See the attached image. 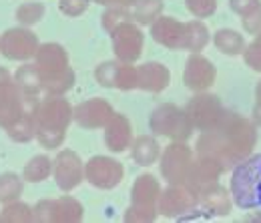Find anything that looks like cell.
<instances>
[{
  "instance_id": "6da1fadb",
  "label": "cell",
  "mask_w": 261,
  "mask_h": 223,
  "mask_svg": "<svg viewBox=\"0 0 261 223\" xmlns=\"http://www.w3.org/2000/svg\"><path fill=\"white\" fill-rule=\"evenodd\" d=\"M255 145L257 125L251 119L225 109L221 121L215 127L201 131L195 143V155L217 161L225 173L245 157H249Z\"/></svg>"
},
{
  "instance_id": "7a4b0ae2",
  "label": "cell",
  "mask_w": 261,
  "mask_h": 223,
  "mask_svg": "<svg viewBox=\"0 0 261 223\" xmlns=\"http://www.w3.org/2000/svg\"><path fill=\"white\" fill-rule=\"evenodd\" d=\"M229 191L233 205L245 211H261V153H251L233 167Z\"/></svg>"
},
{
  "instance_id": "3957f363",
  "label": "cell",
  "mask_w": 261,
  "mask_h": 223,
  "mask_svg": "<svg viewBox=\"0 0 261 223\" xmlns=\"http://www.w3.org/2000/svg\"><path fill=\"white\" fill-rule=\"evenodd\" d=\"M149 129L155 137L185 143L193 137L195 131L185 107H177L175 103H161L149 117Z\"/></svg>"
},
{
  "instance_id": "277c9868",
  "label": "cell",
  "mask_w": 261,
  "mask_h": 223,
  "mask_svg": "<svg viewBox=\"0 0 261 223\" xmlns=\"http://www.w3.org/2000/svg\"><path fill=\"white\" fill-rule=\"evenodd\" d=\"M40 46L38 34L29 27H12L0 34V55L14 63L34 61V55Z\"/></svg>"
},
{
  "instance_id": "5b68a950",
  "label": "cell",
  "mask_w": 261,
  "mask_h": 223,
  "mask_svg": "<svg viewBox=\"0 0 261 223\" xmlns=\"http://www.w3.org/2000/svg\"><path fill=\"white\" fill-rule=\"evenodd\" d=\"M195 151L185 141H171L159 157V169L161 177L167 181V185H183L187 171L193 163Z\"/></svg>"
},
{
  "instance_id": "8992f818",
  "label": "cell",
  "mask_w": 261,
  "mask_h": 223,
  "mask_svg": "<svg viewBox=\"0 0 261 223\" xmlns=\"http://www.w3.org/2000/svg\"><path fill=\"white\" fill-rule=\"evenodd\" d=\"M125 179L123 163L111 155H95L85 163V181L100 191H111Z\"/></svg>"
},
{
  "instance_id": "52a82bcc",
  "label": "cell",
  "mask_w": 261,
  "mask_h": 223,
  "mask_svg": "<svg viewBox=\"0 0 261 223\" xmlns=\"http://www.w3.org/2000/svg\"><path fill=\"white\" fill-rule=\"evenodd\" d=\"M111 34V44L115 59L121 63H137L145 48V32L133 20H125L115 27Z\"/></svg>"
},
{
  "instance_id": "ba28073f",
  "label": "cell",
  "mask_w": 261,
  "mask_h": 223,
  "mask_svg": "<svg viewBox=\"0 0 261 223\" xmlns=\"http://www.w3.org/2000/svg\"><path fill=\"white\" fill-rule=\"evenodd\" d=\"M72 105L66 96H50L42 95V98L36 103L33 115L36 121V127L59 129L68 131L72 123Z\"/></svg>"
},
{
  "instance_id": "9c48e42d",
  "label": "cell",
  "mask_w": 261,
  "mask_h": 223,
  "mask_svg": "<svg viewBox=\"0 0 261 223\" xmlns=\"http://www.w3.org/2000/svg\"><path fill=\"white\" fill-rule=\"evenodd\" d=\"M185 111H187L195 131H207L221 121L225 107L217 95L203 91V93H193L189 103L185 105Z\"/></svg>"
},
{
  "instance_id": "30bf717a",
  "label": "cell",
  "mask_w": 261,
  "mask_h": 223,
  "mask_svg": "<svg viewBox=\"0 0 261 223\" xmlns=\"http://www.w3.org/2000/svg\"><path fill=\"white\" fill-rule=\"evenodd\" d=\"M157 211L167 219L189 217L193 211H199L197 195L189 191L185 185H167L161 189L157 199Z\"/></svg>"
},
{
  "instance_id": "8fae6325",
  "label": "cell",
  "mask_w": 261,
  "mask_h": 223,
  "mask_svg": "<svg viewBox=\"0 0 261 223\" xmlns=\"http://www.w3.org/2000/svg\"><path fill=\"white\" fill-rule=\"evenodd\" d=\"M53 179L63 193L74 191L85 181V161L72 149H63L53 159Z\"/></svg>"
},
{
  "instance_id": "7c38bea8",
  "label": "cell",
  "mask_w": 261,
  "mask_h": 223,
  "mask_svg": "<svg viewBox=\"0 0 261 223\" xmlns=\"http://www.w3.org/2000/svg\"><path fill=\"white\" fill-rule=\"evenodd\" d=\"M217 68L207 57L201 53H191L187 57V63L183 68V83L191 93H203L209 91L215 85Z\"/></svg>"
},
{
  "instance_id": "4fadbf2b",
  "label": "cell",
  "mask_w": 261,
  "mask_h": 223,
  "mask_svg": "<svg viewBox=\"0 0 261 223\" xmlns=\"http://www.w3.org/2000/svg\"><path fill=\"white\" fill-rule=\"evenodd\" d=\"M113 115H115L113 105L100 96L87 98V101L74 105V109H72V121L81 129H87V131L102 129Z\"/></svg>"
},
{
  "instance_id": "5bb4252c",
  "label": "cell",
  "mask_w": 261,
  "mask_h": 223,
  "mask_svg": "<svg viewBox=\"0 0 261 223\" xmlns=\"http://www.w3.org/2000/svg\"><path fill=\"white\" fill-rule=\"evenodd\" d=\"M34 64L40 72V79L46 81L63 75L70 66V57L61 42H40L34 55Z\"/></svg>"
},
{
  "instance_id": "9a60e30c",
  "label": "cell",
  "mask_w": 261,
  "mask_h": 223,
  "mask_svg": "<svg viewBox=\"0 0 261 223\" xmlns=\"http://www.w3.org/2000/svg\"><path fill=\"white\" fill-rule=\"evenodd\" d=\"M29 111L33 109L27 105V98L14 85V81L0 85V129H8L10 125H14Z\"/></svg>"
},
{
  "instance_id": "2e32d148",
  "label": "cell",
  "mask_w": 261,
  "mask_h": 223,
  "mask_svg": "<svg viewBox=\"0 0 261 223\" xmlns=\"http://www.w3.org/2000/svg\"><path fill=\"white\" fill-rule=\"evenodd\" d=\"M221 175H223V169H221V165L217 161L209 159V157H203V155H195L191 167H189V171H187V177H185L183 185L189 191L199 195L205 187L217 183Z\"/></svg>"
},
{
  "instance_id": "e0dca14e",
  "label": "cell",
  "mask_w": 261,
  "mask_h": 223,
  "mask_svg": "<svg viewBox=\"0 0 261 223\" xmlns=\"http://www.w3.org/2000/svg\"><path fill=\"white\" fill-rule=\"evenodd\" d=\"M102 129H105V147L111 153L119 155V153L129 151L133 139H135V133H133V123L127 115L115 113Z\"/></svg>"
},
{
  "instance_id": "ac0fdd59",
  "label": "cell",
  "mask_w": 261,
  "mask_h": 223,
  "mask_svg": "<svg viewBox=\"0 0 261 223\" xmlns=\"http://www.w3.org/2000/svg\"><path fill=\"white\" fill-rule=\"evenodd\" d=\"M149 29H151V36L157 44H161L169 51H183V38H185V22L183 20L161 14Z\"/></svg>"
},
{
  "instance_id": "d6986e66",
  "label": "cell",
  "mask_w": 261,
  "mask_h": 223,
  "mask_svg": "<svg viewBox=\"0 0 261 223\" xmlns=\"http://www.w3.org/2000/svg\"><path fill=\"white\" fill-rule=\"evenodd\" d=\"M171 83V70L163 63L149 61L137 66V89L159 95Z\"/></svg>"
},
{
  "instance_id": "ffe728a7",
  "label": "cell",
  "mask_w": 261,
  "mask_h": 223,
  "mask_svg": "<svg viewBox=\"0 0 261 223\" xmlns=\"http://www.w3.org/2000/svg\"><path fill=\"white\" fill-rule=\"evenodd\" d=\"M197 203L199 209L205 211L207 215H217V217H225L233 211V197L231 191L225 189L223 185L213 183L209 187H205L203 191L197 195Z\"/></svg>"
},
{
  "instance_id": "44dd1931",
  "label": "cell",
  "mask_w": 261,
  "mask_h": 223,
  "mask_svg": "<svg viewBox=\"0 0 261 223\" xmlns=\"http://www.w3.org/2000/svg\"><path fill=\"white\" fill-rule=\"evenodd\" d=\"M12 81H14V85L20 89L22 96L27 98V105H29L31 109H34L36 103L44 95V93H42V79H40V72H38L34 61H29V63L20 64V66L16 68V72L12 75Z\"/></svg>"
},
{
  "instance_id": "7402d4cb",
  "label": "cell",
  "mask_w": 261,
  "mask_h": 223,
  "mask_svg": "<svg viewBox=\"0 0 261 223\" xmlns=\"http://www.w3.org/2000/svg\"><path fill=\"white\" fill-rule=\"evenodd\" d=\"M161 193V183L153 173H143L135 179L130 187V205L143 209H157V199Z\"/></svg>"
},
{
  "instance_id": "603a6c76",
  "label": "cell",
  "mask_w": 261,
  "mask_h": 223,
  "mask_svg": "<svg viewBox=\"0 0 261 223\" xmlns=\"http://www.w3.org/2000/svg\"><path fill=\"white\" fill-rule=\"evenodd\" d=\"M161 157V145L155 135H139L130 145V159L139 167H151Z\"/></svg>"
},
{
  "instance_id": "cb8c5ba5",
  "label": "cell",
  "mask_w": 261,
  "mask_h": 223,
  "mask_svg": "<svg viewBox=\"0 0 261 223\" xmlns=\"http://www.w3.org/2000/svg\"><path fill=\"white\" fill-rule=\"evenodd\" d=\"M85 217V207L79 199L61 195L53 199V219L50 223H79Z\"/></svg>"
},
{
  "instance_id": "d4e9b609",
  "label": "cell",
  "mask_w": 261,
  "mask_h": 223,
  "mask_svg": "<svg viewBox=\"0 0 261 223\" xmlns=\"http://www.w3.org/2000/svg\"><path fill=\"white\" fill-rule=\"evenodd\" d=\"M211 40H213L215 48L227 57H239L245 51V38L235 29H219L213 32Z\"/></svg>"
},
{
  "instance_id": "484cf974",
  "label": "cell",
  "mask_w": 261,
  "mask_h": 223,
  "mask_svg": "<svg viewBox=\"0 0 261 223\" xmlns=\"http://www.w3.org/2000/svg\"><path fill=\"white\" fill-rule=\"evenodd\" d=\"M211 40V32L207 24L199 18L185 22V38H183V51L189 53H201Z\"/></svg>"
},
{
  "instance_id": "4316f807",
  "label": "cell",
  "mask_w": 261,
  "mask_h": 223,
  "mask_svg": "<svg viewBox=\"0 0 261 223\" xmlns=\"http://www.w3.org/2000/svg\"><path fill=\"white\" fill-rule=\"evenodd\" d=\"M130 20L139 27H151L165 10V0H139L129 8Z\"/></svg>"
},
{
  "instance_id": "83f0119b",
  "label": "cell",
  "mask_w": 261,
  "mask_h": 223,
  "mask_svg": "<svg viewBox=\"0 0 261 223\" xmlns=\"http://www.w3.org/2000/svg\"><path fill=\"white\" fill-rule=\"evenodd\" d=\"M48 177H53V159L48 155L38 153V155H33L24 163L22 179L27 183H42Z\"/></svg>"
},
{
  "instance_id": "f1b7e54d",
  "label": "cell",
  "mask_w": 261,
  "mask_h": 223,
  "mask_svg": "<svg viewBox=\"0 0 261 223\" xmlns=\"http://www.w3.org/2000/svg\"><path fill=\"white\" fill-rule=\"evenodd\" d=\"M22 193H24V179H22V175L12 173V171L0 173V205L20 199Z\"/></svg>"
},
{
  "instance_id": "f546056e",
  "label": "cell",
  "mask_w": 261,
  "mask_h": 223,
  "mask_svg": "<svg viewBox=\"0 0 261 223\" xmlns=\"http://www.w3.org/2000/svg\"><path fill=\"white\" fill-rule=\"evenodd\" d=\"M33 111H29V113H27L20 121H16L14 125H10L8 129H4V133L8 135L10 141L20 143V145L34 141V135H36V121H34Z\"/></svg>"
},
{
  "instance_id": "4dcf8cb0",
  "label": "cell",
  "mask_w": 261,
  "mask_h": 223,
  "mask_svg": "<svg viewBox=\"0 0 261 223\" xmlns=\"http://www.w3.org/2000/svg\"><path fill=\"white\" fill-rule=\"evenodd\" d=\"M46 14V6L40 2V0H29V2H22L16 10H14V18L20 27H29L33 29L34 24H38Z\"/></svg>"
},
{
  "instance_id": "1f68e13d",
  "label": "cell",
  "mask_w": 261,
  "mask_h": 223,
  "mask_svg": "<svg viewBox=\"0 0 261 223\" xmlns=\"http://www.w3.org/2000/svg\"><path fill=\"white\" fill-rule=\"evenodd\" d=\"M74 83H76V75H74L72 66H68L63 75L42 81V93L50 96H66V93H70L74 89Z\"/></svg>"
},
{
  "instance_id": "d6a6232c",
  "label": "cell",
  "mask_w": 261,
  "mask_h": 223,
  "mask_svg": "<svg viewBox=\"0 0 261 223\" xmlns=\"http://www.w3.org/2000/svg\"><path fill=\"white\" fill-rule=\"evenodd\" d=\"M2 223H33V207L20 199L4 203L0 209Z\"/></svg>"
},
{
  "instance_id": "836d02e7",
  "label": "cell",
  "mask_w": 261,
  "mask_h": 223,
  "mask_svg": "<svg viewBox=\"0 0 261 223\" xmlns=\"http://www.w3.org/2000/svg\"><path fill=\"white\" fill-rule=\"evenodd\" d=\"M34 141H36L44 151H57V149H61V147H63V143L66 141V131L36 127Z\"/></svg>"
},
{
  "instance_id": "e575fe53",
  "label": "cell",
  "mask_w": 261,
  "mask_h": 223,
  "mask_svg": "<svg viewBox=\"0 0 261 223\" xmlns=\"http://www.w3.org/2000/svg\"><path fill=\"white\" fill-rule=\"evenodd\" d=\"M115 89L123 91V93H129V91L137 89V66H135V63H119Z\"/></svg>"
},
{
  "instance_id": "d590c367",
  "label": "cell",
  "mask_w": 261,
  "mask_h": 223,
  "mask_svg": "<svg viewBox=\"0 0 261 223\" xmlns=\"http://www.w3.org/2000/svg\"><path fill=\"white\" fill-rule=\"evenodd\" d=\"M125 20H130V10L127 6H105L100 22H102V29L107 32H111L115 27H119Z\"/></svg>"
},
{
  "instance_id": "8d00e7d4",
  "label": "cell",
  "mask_w": 261,
  "mask_h": 223,
  "mask_svg": "<svg viewBox=\"0 0 261 223\" xmlns=\"http://www.w3.org/2000/svg\"><path fill=\"white\" fill-rule=\"evenodd\" d=\"M119 63L121 61H105L95 68V79L102 89H115L117 83V70H119Z\"/></svg>"
},
{
  "instance_id": "74e56055",
  "label": "cell",
  "mask_w": 261,
  "mask_h": 223,
  "mask_svg": "<svg viewBox=\"0 0 261 223\" xmlns=\"http://www.w3.org/2000/svg\"><path fill=\"white\" fill-rule=\"evenodd\" d=\"M185 8L193 18H209L217 10V0H185Z\"/></svg>"
},
{
  "instance_id": "f35d334b",
  "label": "cell",
  "mask_w": 261,
  "mask_h": 223,
  "mask_svg": "<svg viewBox=\"0 0 261 223\" xmlns=\"http://www.w3.org/2000/svg\"><path fill=\"white\" fill-rule=\"evenodd\" d=\"M243 61L245 64L255 70V72H261V32L255 34V38L245 44V51H243Z\"/></svg>"
},
{
  "instance_id": "ab89813d",
  "label": "cell",
  "mask_w": 261,
  "mask_h": 223,
  "mask_svg": "<svg viewBox=\"0 0 261 223\" xmlns=\"http://www.w3.org/2000/svg\"><path fill=\"white\" fill-rule=\"evenodd\" d=\"M159 217V211L157 209H143V207H133L129 205L123 219L127 223H153L157 221Z\"/></svg>"
},
{
  "instance_id": "60d3db41",
  "label": "cell",
  "mask_w": 261,
  "mask_h": 223,
  "mask_svg": "<svg viewBox=\"0 0 261 223\" xmlns=\"http://www.w3.org/2000/svg\"><path fill=\"white\" fill-rule=\"evenodd\" d=\"M91 2L93 0H59V10L68 18H79L81 14L87 12Z\"/></svg>"
},
{
  "instance_id": "b9f144b4",
  "label": "cell",
  "mask_w": 261,
  "mask_h": 223,
  "mask_svg": "<svg viewBox=\"0 0 261 223\" xmlns=\"http://www.w3.org/2000/svg\"><path fill=\"white\" fill-rule=\"evenodd\" d=\"M53 219V199H40L33 205V221L50 223Z\"/></svg>"
},
{
  "instance_id": "7bdbcfd3",
  "label": "cell",
  "mask_w": 261,
  "mask_h": 223,
  "mask_svg": "<svg viewBox=\"0 0 261 223\" xmlns=\"http://www.w3.org/2000/svg\"><path fill=\"white\" fill-rule=\"evenodd\" d=\"M241 27H243V31L247 32V34H259L261 32V4L255 8V10H251L249 14H245V16H241Z\"/></svg>"
},
{
  "instance_id": "ee69618b",
  "label": "cell",
  "mask_w": 261,
  "mask_h": 223,
  "mask_svg": "<svg viewBox=\"0 0 261 223\" xmlns=\"http://www.w3.org/2000/svg\"><path fill=\"white\" fill-rule=\"evenodd\" d=\"M259 4H261V0H229L231 10H233L235 14H239V16L249 14V12L255 10Z\"/></svg>"
},
{
  "instance_id": "f6af8a7d",
  "label": "cell",
  "mask_w": 261,
  "mask_h": 223,
  "mask_svg": "<svg viewBox=\"0 0 261 223\" xmlns=\"http://www.w3.org/2000/svg\"><path fill=\"white\" fill-rule=\"evenodd\" d=\"M251 121L261 127V81L257 83V89H255V105H253V119Z\"/></svg>"
},
{
  "instance_id": "bcb514c9",
  "label": "cell",
  "mask_w": 261,
  "mask_h": 223,
  "mask_svg": "<svg viewBox=\"0 0 261 223\" xmlns=\"http://www.w3.org/2000/svg\"><path fill=\"white\" fill-rule=\"evenodd\" d=\"M8 81H12L10 70H8V68H4V66H0V85H4V83H8Z\"/></svg>"
},
{
  "instance_id": "7dc6e473",
  "label": "cell",
  "mask_w": 261,
  "mask_h": 223,
  "mask_svg": "<svg viewBox=\"0 0 261 223\" xmlns=\"http://www.w3.org/2000/svg\"><path fill=\"white\" fill-rule=\"evenodd\" d=\"M93 2H97L100 6H121L123 0H93Z\"/></svg>"
},
{
  "instance_id": "c3c4849f",
  "label": "cell",
  "mask_w": 261,
  "mask_h": 223,
  "mask_svg": "<svg viewBox=\"0 0 261 223\" xmlns=\"http://www.w3.org/2000/svg\"><path fill=\"white\" fill-rule=\"evenodd\" d=\"M135 2H139V0H123V2H121V6H127V8H130Z\"/></svg>"
}]
</instances>
